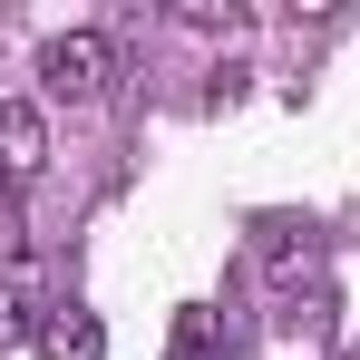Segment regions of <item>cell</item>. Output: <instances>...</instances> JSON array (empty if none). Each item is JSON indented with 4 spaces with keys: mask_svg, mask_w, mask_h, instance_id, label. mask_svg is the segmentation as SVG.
I'll list each match as a JSON object with an SVG mask.
<instances>
[{
    "mask_svg": "<svg viewBox=\"0 0 360 360\" xmlns=\"http://www.w3.org/2000/svg\"><path fill=\"white\" fill-rule=\"evenodd\" d=\"M39 78H49V98H68V108H98V98L117 88V49H108L98 30H68V39L39 49Z\"/></svg>",
    "mask_w": 360,
    "mask_h": 360,
    "instance_id": "1",
    "label": "cell"
},
{
    "mask_svg": "<svg viewBox=\"0 0 360 360\" xmlns=\"http://www.w3.org/2000/svg\"><path fill=\"white\" fill-rule=\"evenodd\" d=\"M331 360H360V351H331Z\"/></svg>",
    "mask_w": 360,
    "mask_h": 360,
    "instance_id": "7",
    "label": "cell"
},
{
    "mask_svg": "<svg viewBox=\"0 0 360 360\" xmlns=\"http://www.w3.org/2000/svg\"><path fill=\"white\" fill-rule=\"evenodd\" d=\"M39 166H49V117L20 108V98H0V185H30Z\"/></svg>",
    "mask_w": 360,
    "mask_h": 360,
    "instance_id": "2",
    "label": "cell"
},
{
    "mask_svg": "<svg viewBox=\"0 0 360 360\" xmlns=\"http://www.w3.org/2000/svg\"><path fill=\"white\" fill-rule=\"evenodd\" d=\"M39 360H108V331L88 321V311H39Z\"/></svg>",
    "mask_w": 360,
    "mask_h": 360,
    "instance_id": "3",
    "label": "cell"
},
{
    "mask_svg": "<svg viewBox=\"0 0 360 360\" xmlns=\"http://www.w3.org/2000/svg\"><path fill=\"white\" fill-rule=\"evenodd\" d=\"M20 331H39V311H30V273H0V341H20Z\"/></svg>",
    "mask_w": 360,
    "mask_h": 360,
    "instance_id": "5",
    "label": "cell"
},
{
    "mask_svg": "<svg viewBox=\"0 0 360 360\" xmlns=\"http://www.w3.org/2000/svg\"><path fill=\"white\" fill-rule=\"evenodd\" d=\"M166 360H214V311H176V351Z\"/></svg>",
    "mask_w": 360,
    "mask_h": 360,
    "instance_id": "6",
    "label": "cell"
},
{
    "mask_svg": "<svg viewBox=\"0 0 360 360\" xmlns=\"http://www.w3.org/2000/svg\"><path fill=\"white\" fill-rule=\"evenodd\" d=\"M253 263H263V283H292V273H311V263H321V234H302V224H263Z\"/></svg>",
    "mask_w": 360,
    "mask_h": 360,
    "instance_id": "4",
    "label": "cell"
}]
</instances>
